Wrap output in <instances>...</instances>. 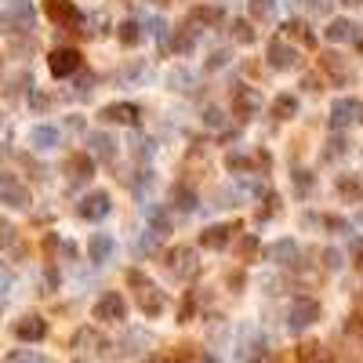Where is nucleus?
<instances>
[{"instance_id": "nucleus-1", "label": "nucleus", "mask_w": 363, "mask_h": 363, "mask_svg": "<svg viewBox=\"0 0 363 363\" xmlns=\"http://www.w3.org/2000/svg\"><path fill=\"white\" fill-rule=\"evenodd\" d=\"M0 29H4V33H26V29H33V8H29V0H8V4L0 8Z\"/></svg>"}, {"instance_id": "nucleus-2", "label": "nucleus", "mask_w": 363, "mask_h": 363, "mask_svg": "<svg viewBox=\"0 0 363 363\" xmlns=\"http://www.w3.org/2000/svg\"><path fill=\"white\" fill-rule=\"evenodd\" d=\"M127 284L138 287V305H142V312H145V316H160V312H164L167 298H164L153 284H149L142 272H127Z\"/></svg>"}, {"instance_id": "nucleus-3", "label": "nucleus", "mask_w": 363, "mask_h": 363, "mask_svg": "<svg viewBox=\"0 0 363 363\" xmlns=\"http://www.w3.org/2000/svg\"><path fill=\"white\" fill-rule=\"evenodd\" d=\"M0 204H8L15 211H26L33 204V193L26 182H18L15 175H0Z\"/></svg>"}, {"instance_id": "nucleus-4", "label": "nucleus", "mask_w": 363, "mask_h": 363, "mask_svg": "<svg viewBox=\"0 0 363 363\" xmlns=\"http://www.w3.org/2000/svg\"><path fill=\"white\" fill-rule=\"evenodd\" d=\"M95 319H102V324H124V319H127V302H124V294L105 291L98 302H95Z\"/></svg>"}, {"instance_id": "nucleus-5", "label": "nucleus", "mask_w": 363, "mask_h": 363, "mask_svg": "<svg viewBox=\"0 0 363 363\" xmlns=\"http://www.w3.org/2000/svg\"><path fill=\"white\" fill-rule=\"evenodd\" d=\"M48 70H51L55 80H66V77L80 73V51L77 48H55L48 55Z\"/></svg>"}, {"instance_id": "nucleus-6", "label": "nucleus", "mask_w": 363, "mask_h": 363, "mask_svg": "<svg viewBox=\"0 0 363 363\" xmlns=\"http://www.w3.org/2000/svg\"><path fill=\"white\" fill-rule=\"evenodd\" d=\"M113 211V200H110V193L105 189H95V193H88L80 200V207H77V215L84 218V222H102L105 215Z\"/></svg>"}, {"instance_id": "nucleus-7", "label": "nucleus", "mask_w": 363, "mask_h": 363, "mask_svg": "<svg viewBox=\"0 0 363 363\" xmlns=\"http://www.w3.org/2000/svg\"><path fill=\"white\" fill-rule=\"evenodd\" d=\"M44 11H48V18L55 26H66V29H77L84 22V15H80V8L73 0H44Z\"/></svg>"}, {"instance_id": "nucleus-8", "label": "nucleus", "mask_w": 363, "mask_h": 363, "mask_svg": "<svg viewBox=\"0 0 363 363\" xmlns=\"http://www.w3.org/2000/svg\"><path fill=\"white\" fill-rule=\"evenodd\" d=\"M316 319H319V302H316V298H298V302L291 305V319H287V327L298 334V331L312 327Z\"/></svg>"}, {"instance_id": "nucleus-9", "label": "nucleus", "mask_w": 363, "mask_h": 363, "mask_svg": "<svg viewBox=\"0 0 363 363\" xmlns=\"http://www.w3.org/2000/svg\"><path fill=\"white\" fill-rule=\"evenodd\" d=\"M232 110H237V117H240V120L258 117V113H262V95L254 91V88H247V84H240L237 95H232Z\"/></svg>"}, {"instance_id": "nucleus-10", "label": "nucleus", "mask_w": 363, "mask_h": 363, "mask_svg": "<svg viewBox=\"0 0 363 363\" xmlns=\"http://www.w3.org/2000/svg\"><path fill=\"white\" fill-rule=\"evenodd\" d=\"M265 258L272 262V265H298L302 262V247H298V240H276V244H269L265 247Z\"/></svg>"}, {"instance_id": "nucleus-11", "label": "nucleus", "mask_w": 363, "mask_h": 363, "mask_svg": "<svg viewBox=\"0 0 363 363\" xmlns=\"http://www.w3.org/2000/svg\"><path fill=\"white\" fill-rule=\"evenodd\" d=\"M66 175H70V185L91 182V175H95V157H91V153H73V157H66Z\"/></svg>"}, {"instance_id": "nucleus-12", "label": "nucleus", "mask_w": 363, "mask_h": 363, "mask_svg": "<svg viewBox=\"0 0 363 363\" xmlns=\"http://www.w3.org/2000/svg\"><path fill=\"white\" fill-rule=\"evenodd\" d=\"M359 113H363V105L356 98H338L331 105V127H334V131H341V127H349Z\"/></svg>"}, {"instance_id": "nucleus-13", "label": "nucleus", "mask_w": 363, "mask_h": 363, "mask_svg": "<svg viewBox=\"0 0 363 363\" xmlns=\"http://www.w3.org/2000/svg\"><path fill=\"white\" fill-rule=\"evenodd\" d=\"M98 117L105 124H127V127H135L138 124V105L135 102H113V105H105Z\"/></svg>"}, {"instance_id": "nucleus-14", "label": "nucleus", "mask_w": 363, "mask_h": 363, "mask_svg": "<svg viewBox=\"0 0 363 363\" xmlns=\"http://www.w3.org/2000/svg\"><path fill=\"white\" fill-rule=\"evenodd\" d=\"M88 153H91L95 160H102V164H113V160H117V142L105 135V131H91V135H88Z\"/></svg>"}, {"instance_id": "nucleus-15", "label": "nucleus", "mask_w": 363, "mask_h": 363, "mask_svg": "<svg viewBox=\"0 0 363 363\" xmlns=\"http://www.w3.org/2000/svg\"><path fill=\"white\" fill-rule=\"evenodd\" d=\"M15 338H18V341H44V338H48V319L22 316V319L15 324Z\"/></svg>"}, {"instance_id": "nucleus-16", "label": "nucleus", "mask_w": 363, "mask_h": 363, "mask_svg": "<svg viewBox=\"0 0 363 363\" xmlns=\"http://www.w3.org/2000/svg\"><path fill=\"white\" fill-rule=\"evenodd\" d=\"M265 58H269L272 70H294V66H298V51H294L291 44H284V40H272Z\"/></svg>"}, {"instance_id": "nucleus-17", "label": "nucleus", "mask_w": 363, "mask_h": 363, "mask_svg": "<svg viewBox=\"0 0 363 363\" xmlns=\"http://www.w3.org/2000/svg\"><path fill=\"white\" fill-rule=\"evenodd\" d=\"M171 269L178 276H193L197 272V251L193 247H175L171 251Z\"/></svg>"}, {"instance_id": "nucleus-18", "label": "nucleus", "mask_w": 363, "mask_h": 363, "mask_svg": "<svg viewBox=\"0 0 363 363\" xmlns=\"http://www.w3.org/2000/svg\"><path fill=\"white\" fill-rule=\"evenodd\" d=\"M229 232H232V225H207L200 232V244L207 251H222V247H229Z\"/></svg>"}, {"instance_id": "nucleus-19", "label": "nucleus", "mask_w": 363, "mask_h": 363, "mask_svg": "<svg viewBox=\"0 0 363 363\" xmlns=\"http://www.w3.org/2000/svg\"><path fill=\"white\" fill-rule=\"evenodd\" d=\"M113 237H105V232H95V237H91V244H88V254H91V262L95 265H105V262H110V254H113Z\"/></svg>"}, {"instance_id": "nucleus-20", "label": "nucleus", "mask_w": 363, "mask_h": 363, "mask_svg": "<svg viewBox=\"0 0 363 363\" xmlns=\"http://www.w3.org/2000/svg\"><path fill=\"white\" fill-rule=\"evenodd\" d=\"M145 222H149V229H153L157 237H167V232H171V215L160 204H149L145 207Z\"/></svg>"}, {"instance_id": "nucleus-21", "label": "nucleus", "mask_w": 363, "mask_h": 363, "mask_svg": "<svg viewBox=\"0 0 363 363\" xmlns=\"http://www.w3.org/2000/svg\"><path fill=\"white\" fill-rule=\"evenodd\" d=\"M269 113H272L276 120H291V117H298V98H294V95H276L272 105H269Z\"/></svg>"}, {"instance_id": "nucleus-22", "label": "nucleus", "mask_w": 363, "mask_h": 363, "mask_svg": "<svg viewBox=\"0 0 363 363\" xmlns=\"http://www.w3.org/2000/svg\"><path fill=\"white\" fill-rule=\"evenodd\" d=\"M356 26L349 22V18H334V22L327 26V40H334V44H345V40H356Z\"/></svg>"}, {"instance_id": "nucleus-23", "label": "nucleus", "mask_w": 363, "mask_h": 363, "mask_svg": "<svg viewBox=\"0 0 363 363\" xmlns=\"http://www.w3.org/2000/svg\"><path fill=\"white\" fill-rule=\"evenodd\" d=\"M29 142H33L37 149H55V145H58V127H48V124L33 127V131H29Z\"/></svg>"}, {"instance_id": "nucleus-24", "label": "nucleus", "mask_w": 363, "mask_h": 363, "mask_svg": "<svg viewBox=\"0 0 363 363\" xmlns=\"http://www.w3.org/2000/svg\"><path fill=\"white\" fill-rule=\"evenodd\" d=\"M171 200H175V207L182 211V215H193V211H197V193H193V189H189V185H175V193H171Z\"/></svg>"}, {"instance_id": "nucleus-25", "label": "nucleus", "mask_w": 363, "mask_h": 363, "mask_svg": "<svg viewBox=\"0 0 363 363\" xmlns=\"http://www.w3.org/2000/svg\"><path fill=\"white\" fill-rule=\"evenodd\" d=\"M319 70H324L327 77H334L338 84L349 80V66H345V62H341L338 55H324V58H319Z\"/></svg>"}, {"instance_id": "nucleus-26", "label": "nucleus", "mask_w": 363, "mask_h": 363, "mask_svg": "<svg viewBox=\"0 0 363 363\" xmlns=\"http://www.w3.org/2000/svg\"><path fill=\"white\" fill-rule=\"evenodd\" d=\"M117 37H120V44H124V48H138V44H142V26L127 18V22H120V26H117Z\"/></svg>"}, {"instance_id": "nucleus-27", "label": "nucleus", "mask_w": 363, "mask_h": 363, "mask_svg": "<svg viewBox=\"0 0 363 363\" xmlns=\"http://www.w3.org/2000/svg\"><path fill=\"white\" fill-rule=\"evenodd\" d=\"M338 193H341V200L356 204V200H363V182H359V178H349V175H341V178H338Z\"/></svg>"}, {"instance_id": "nucleus-28", "label": "nucleus", "mask_w": 363, "mask_h": 363, "mask_svg": "<svg viewBox=\"0 0 363 363\" xmlns=\"http://www.w3.org/2000/svg\"><path fill=\"white\" fill-rule=\"evenodd\" d=\"M298 363H327V349L319 345V341H305V345L298 349Z\"/></svg>"}, {"instance_id": "nucleus-29", "label": "nucleus", "mask_w": 363, "mask_h": 363, "mask_svg": "<svg viewBox=\"0 0 363 363\" xmlns=\"http://www.w3.org/2000/svg\"><path fill=\"white\" fill-rule=\"evenodd\" d=\"M171 88H175V91H197V77L185 73V70H175V73H171Z\"/></svg>"}, {"instance_id": "nucleus-30", "label": "nucleus", "mask_w": 363, "mask_h": 363, "mask_svg": "<svg viewBox=\"0 0 363 363\" xmlns=\"http://www.w3.org/2000/svg\"><path fill=\"white\" fill-rule=\"evenodd\" d=\"M284 29H287V37H298V40H302L305 48H312V44H316V37L309 33V26H302V22H298V18H291V22H287Z\"/></svg>"}, {"instance_id": "nucleus-31", "label": "nucleus", "mask_w": 363, "mask_h": 363, "mask_svg": "<svg viewBox=\"0 0 363 363\" xmlns=\"http://www.w3.org/2000/svg\"><path fill=\"white\" fill-rule=\"evenodd\" d=\"M193 44H197V37H193V29H178L175 33V40H171V48H175V51H182V55H189V51H193Z\"/></svg>"}, {"instance_id": "nucleus-32", "label": "nucleus", "mask_w": 363, "mask_h": 363, "mask_svg": "<svg viewBox=\"0 0 363 363\" xmlns=\"http://www.w3.org/2000/svg\"><path fill=\"white\" fill-rule=\"evenodd\" d=\"M294 193L298 197H309L312 193V175L305 167H294Z\"/></svg>"}, {"instance_id": "nucleus-33", "label": "nucleus", "mask_w": 363, "mask_h": 363, "mask_svg": "<svg viewBox=\"0 0 363 363\" xmlns=\"http://www.w3.org/2000/svg\"><path fill=\"white\" fill-rule=\"evenodd\" d=\"M218 18H222L218 8H197V11H193V22H204V26H215Z\"/></svg>"}, {"instance_id": "nucleus-34", "label": "nucleus", "mask_w": 363, "mask_h": 363, "mask_svg": "<svg viewBox=\"0 0 363 363\" xmlns=\"http://www.w3.org/2000/svg\"><path fill=\"white\" fill-rule=\"evenodd\" d=\"M8 363H48L40 352H33V349H18V352H11L8 356Z\"/></svg>"}, {"instance_id": "nucleus-35", "label": "nucleus", "mask_w": 363, "mask_h": 363, "mask_svg": "<svg viewBox=\"0 0 363 363\" xmlns=\"http://www.w3.org/2000/svg\"><path fill=\"white\" fill-rule=\"evenodd\" d=\"M254 254H258V237H251V232H247V237L240 240V258H244V262H251Z\"/></svg>"}, {"instance_id": "nucleus-36", "label": "nucleus", "mask_w": 363, "mask_h": 363, "mask_svg": "<svg viewBox=\"0 0 363 363\" xmlns=\"http://www.w3.org/2000/svg\"><path fill=\"white\" fill-rule=\"evenodd\" d=\"M272 4H276V0H251V15H254V18H269V15H272Z\"/></svg>"}, {"instance_id": "nucleus-37", "label": "nucleus", "mask_w": 363, "mask_h": 363, "mask_svg": "<svg viewBox=\"0 0 363 363\" xmlns=\"http://www.w3.org/2000/svg\"><path fill=\"white\" fill-rule=\"evenodd\" d=\"M225 167H229V171H251V160H247L244 153H229V157H225Z\"/></svg>"}, {"instance_id": "nucleus-38", "label": "nucleus", "mask_w": 363, "mask_h": 363, "mask_svg": "<svg viewBox=\"0 0 363 363\" xmlns=\"http://www.w3.org/2000/svg\"><path fill=\"white\" fill-rule=\"evenodd\" d=\"M204 124H207V127H215V131H218V127H225V117H222V110H215V105H211V110L204 113Z\"/></svg>"}, {"instance_id": "nucleus-39", "label": "nucleus", "mask_w": 363, "mask_h": 363, "mask_svg": "<svg viewBox=\"0 0 363 363\" xmlns=\"http://www.w3.org/2000/svg\"><path fill=\"white\" fill-rule=\"evenodd\" d=\"M193 309H197V294L189 291V294H185V305L178 309V319H193Z\"/></svg>"}, {"instance_id": "nucleus-40", "label": "nucleus", "mask_w": 363, "mask_h": 363, "mask_svg": "<svg viewBox=\"0 0 363 363\" xmlns=\"http://www.w3.org/2000/svg\"><path fill=\"white\" fill-rule=\"evenodd\" d=\"M225 62H229V51H225V48H218L215 55H211V58H207V70H222V66H225Z\"/></svg>"}, {"instance_id": "nucleus-41", "label": "nucleus", "mask_w": 363, "mask_h": 363, "mask_svg": "<svg viewBox=\"0 0 363 363\" xmlns=\"http://www.w3.org/2000/svg\"><path fill=\"white\" fill-rule=\"evenodd\" d=\"M324 229H331V232H349V222H345V218L327 215V218H324Z\"/></svg>"}, {"instance_id": "nucleus-42", "label": "nucleus", "mask_w": 363, "mask_h": 363, "mask_svg": "<svg viewBox=\"0 0 363 363\" xmlns=\"http://www.w3.org/2000/svg\"><path fill=\"white\" fill-rule=\"evenodd\" d=\"M331 4H334V0H305V8H309L312 15H327Z\"/></svg>"}, {"instance_id": "nucleus-43", "label": "nucleus", "mask_w": 363, "mask_h": 363, "mask_svg": "<svg viewBox=\"0 0 363 363\" xmlns=\"http://www.w3.org/2000/svg\"><path fill=\"white\" fill-rule=\"evenodd\" d=\"M237 40L240 44H254V29L247 22H237Z\"/></svg>"}, {"instance_id": "nucleus-44", "label": "nucleus", "mask_w": 363, "mask_h": 363, "mask_svg": "<svg viewBox=\"0 0 363 363\" xmlns=\"http://www.w3.org/2000/svg\"><path fill=\"white\" fill-rule=\"evenodd\" d=\"M149 29H153L157 40H167V22H164V18H153V22H149Z\"/></svg>"}, {"instance_id": "nucleus-45", "label": "nucleus", "mask_w": 363, "mask_h": 363, "mask_svg": "<svg viewBox=\"0 0 363 363\" xmlns=\"http://www.w3.org/2000/svg\"><path fill=\"white\" fill-rule=\"evenodd\" d=\"M324 265L327 269H341V254L338 251H324Z\"/></svg>"}, {"instance_id": "nucleus-46", "label": "nucleus", "mask_w": 363, "mask_h": 363, "mask_svg": "<svg viewBox=\"0 0 363 363\" xmlns=\"http://www.w3.org/2000/svg\"><path fill=\"white\" fill-rule=\"evenodd\" d=\"M15 240V229L8 225V222H0V247H4V244H11Z\"/></svg>"}, {"instance_id": "nucleus-47", "label": "nucleus", "mask_w": 363, "mask_h": 363, "mask_svg": "<svg viewBox=\"0 0 363 363\" xmlns=\"http://www.w3.org/2000/svg\"><path fill=\"white\" fill-rule=\"evenodd\" d=\"M352 44H356V55H363V29L356 33V40H352Z\"/></svg>"}, {"instance_id": "nucleus-48", "label": "nucleus", "mask_w": 363, "mask_h": 363, "mask_svg": "<svg viewBox=\"0 0 363 363\" xmlns=\"http://www.w3.org/2000/svg\"><path fill=\"white\" fill-rule=\"evenodd\" d=\"M356 265L363 269V244H359V251H356Z\"/></svg>"}, {"instance_id": "nucleus-49", "label": "nucleus", "mask_w": 363, "mask_h": 363, "mask_svg": "<svg viewBox=\"0 0 363 363\" xmlns=\"http://www.w3.org/2000/svg\"><path fill=\"white\" fill-rule=\"evenodd\" d=\"M341 4H359V0H341Z\"/></svg>"}, {"instance_id": "nucleus-50", "label": "nucleus", "mask_w": 363, "mask_h": 363, "mask_svg": "<svg viewBox=\"0 0 363 363\" xmlns=\"http://www.w3.org/2000/svg\"><path fill=\"white\" fill-rule=\"evenodd\" d=\"M157 4H171V0H157Z\"/></svg>"}, {"instance_id": "nucleus-51", "label": "nucleus", "mask_w": 363, "mask_h": 363, "mask_svg": "<svg viewBox=\"0 0 363 363\" xmlns=\"http://www.w3.org/2000/svg\"><path fill=\"white\" fill-rule=\"evenodd\" d=\"M0 70H4V62H0Z\"/></svg>"}, {"instance_id": "nucleus-52", "label": "nucleus", "mask_w": 363, "mask_h": 363, "mask_svg": "<svg viewBox=\"0 0 363 363\" xmlns=\"http://www.w3.org/2000/svg\"><path fill=\"white\" fill-rule=\"evenodd\" d=\"M359 120H363V113H359Z\"/></svg>"}, {"instance_id": "nucleus-53", "label": "nucleus", "mask_w": 363, "mask_h": 363, "mask_svg": "<svg viewBox=\"0 0 363 363\" xmlns=\"http://www.w3.org/2000/svg\"><path fill=\"white\" fill-rule=\"evenodd\" d=\"M0 124H4V120H0Z\"/></svg>"}]
</instances>
